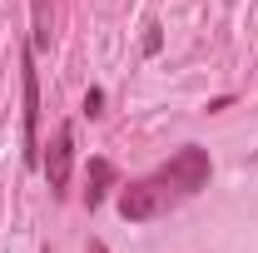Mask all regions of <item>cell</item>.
<instances>
[{
  "mask_svg": "<svg viewBox=\"0 0 258 253\" xmlns=\"http://www.w3.org/2000/svg\"><path fill=\"white\" fill-rule=\"evenodd\" d=\"M209 174H214V164H209V154L199 149V144H189V149H179V154L169 159L159 169V179L169 184V189L179 194V199H189V194L209 189Z\"/></svg>",
  "mask_w": 258,
  "mask_h": 253,
  "instance_id": "7a4b0ae2",
  "label": "cell"
},
{
  "mask_svg": "<svg viewBox=\"0 0 258 253\" xmlns=\"http://www.w3.org/2000/svg\"><path fill=\"white\" fill-rule=\"evenodd\" d=\"M35 50H50V0H35Z\"/></svg>",
  "mask_w": 258,
  "mask_h": 253,
  "instance_id": "8992f818",
  "label": "cell"
},
{
  "mask_svg": "<svg viewBox=\"0 0 258 253\" xmlns=\"http://www.w3.org/2000/svg\"><path fill=\"white\" fill-rule=\"evenodd\" d=\"M109 189H119V169H114L109 159H90V179H85V209H99Z\"/></svg>",
  "mask_w": 258,
  "mask_h": 253,
  "instance_id": "5b68a950",
  "label": "cell"
},
{
  "mask_svg": "<svg viewBox=\"0 0 258 253\" xmlns=\"http://www.w3.org/2000/svg\"><path fill=\"white\" fill-rule=\"evenodd\" d=\"M174 204H179V194L169 189L159 174H154V179H139V184H124V189H119V214H124L129 223L164 219Z\"/></svg>",
  "mask_w": 258,
  "mask_h": 253,
  "instance_id": "6da1fadb",
  "label": "cell"
},
{
  "mask_svg": "<svg viewBox=\"0 0 258 253\" xmlns=\"http://www.w3.org/2000/svg\"><path fill=\"white\" fill-rule=\"evenodd\" d=\"M85 253H109V248H104V243H99V238H90V248H85Z\"/></svg>",
  "mask_w": 258,
  "mask_h": 253,
  "instance_id": "ba28073f",
  "label": "cell"
},
{
  "mask_svg": "<svg viewBox=\"0 0 258 253\" xmlns=\"http://www.w3.org/2000/svg\"><path fill=\"white\" fill-rule=\"evenodd\" d=\"M20 95H25V164H40V154H45V144H40V80H35V55L25 50L20 55Z\"/></svg>",
  "mask_w": 258,
  "mask_h": 253,
  "instance_id": "3957f363",
  "label": "cell"
},
{
  "mask_svg": "<svg viewBox=\"0 0 258 253\" xmlns=\"http://www.w3.org/2000/svg\"><path fill=\"white\" fill-rule=\"evenodd\" d=\"M70 164H75V129L60 124L55 139H50V154H40V169H45V179H50V194L70 189Z\"/></svg>",
  "mask_w": 258,
  "mask_h": 253,
  "instance_id": "277c9868",
  "label": "cell"
},
{
  "mask_svg": "<svg viewBox=\"0 0 258 253\" xmlns=\"http://www.w3.org/2000/svg\"><path fill=\"white\" fill-rule=\"evenodd\" d=\"M99 104H104V95H99V90H90V95H85V114H99Z\"/></svg>",
  "mask_w": 258,
  "mask_h": 253,
  "instance_id": "52a82bcc",
  "label": "cell"
}]
</instances>
